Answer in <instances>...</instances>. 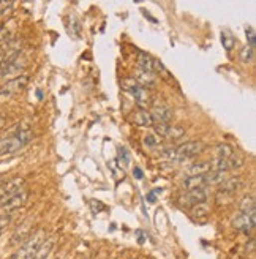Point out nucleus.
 <instances>
[{
    "label": "nucleus",
    "instance_id": "f257e3e1",
    "mask_svg": "<svg viewBox=\"0 0 256 259\" xmlns=\"http://www.w3.org/2000/svg\"><path fill=\"white\" fill-rule=\"evenodd\" d=\"M32 139H33V131L30 130V127L19 125L10 134L0 137V156L19 152Z\"/></svg>",
    "mask_w": 256,
    "mask_h": 259
},
{
    "label": "nucleus",
    "instance_id": "f03ea898",
    "mask_svg": "<svg viewBox=\"0 0 256 259\" xmlns=\"http://www.w3.org/2000/svg\"><path fill=\"white\" fill-rule=\"evenodd\" d=\"M203 150H204L203 142L188 141V142H184V144L174 147V149H166L163 152V155L168 156L171 161L180 163V161H188L191 158H195V156H198Z\"/></svg>",
    "mask_w": 256,
    "mask_h": 259
},
{
    "label": "nucleus",
    "instance_id": "7ed1b4c3",
    "mask_svg": "<svg viewBox=\"0 0 256 259\" xmlns=\"http://www.w3.org/2000/svg\"><path fill=\"white\" fill-rule=\"evenodd\" d=\"M44 239H46V233H44L43 229L36 231L35 234H32L25 240V242L19 247V250H17L10 259H33Z\"/></svg>",
    "mask_w": 256,
    "mask_h": 259
},
{
    "label": "nucleus",
    "instance_id": "20e7f679",
    "mask_svg": "<svg viewBox=\"0 0 256 259\" xmlns=\"http://www.w3.org/2000/svg\"><path fill=\"white\" fill-rule=\"evenodd\" d=\"M124 90L128 92V94L134 98V103L139 109L147 111L150 101H152V97L147 92V89L141 87L134 79H124Z\"/></svg>",
    "mask_w": 256,
    "mask_h": 259
},
{
    "label": "nucleus",
    "instance_id": "39448f33",
    "mask_svg": "<svg viewBox=\"0 0 256 259\" xmlns=\"http://www.w3.org/2000/svg\"><path fill=\"white\" fill-rule=\"evenodd\" d=\"M233 226L236 231H239L242 234H252L256 226V210L239 212V215L233 221Z\"/></svg>",
    "mask_w": 256,
    "mask_h": 259
},
{
    "label": "nucleus",
    "instance_id": "423d86ee",
    "mask_svg": "<svg viewBox=\"0 0 256 259\" xmlns=\"http://www.w3.org/2000/svg\"><path fill=\"white\" fill-rule=\"evenodd\" d=\"M27 84H29V76H27V75H19V76L10 79L8 82H5V84L0 87V95H2V97L16 95V94H19V92H22L27 87Z\"/></svg>",
    "mask_w": 256,
    "mask_h": 259
},
{
    "label": "nucleus",
    "instance_id": "0eeeda50",
    "mask_svg": "<svg viewBox=\"0 0 256 259\" xmlns=\"http://www.w3.org/2000/svg\"><path fill=\"white\" fill-rule=\"evenodd\" d=\"M245 164V160L244 156H241L239 153H234L233 156H230V158L226 160H215L212 163V171H218V172H228V171H234V169H241L242 166Z\"/></svg>",
    "mask_w": 256,
    "mask_h": 259
},
{
    "label": "nucleus",
    "instance_id": "6e6552de",
    "mask_svg": "<svg viewBox=\"0 0 256 259\" xmlns=\"http://www.w3.org/2000/svg\"><path fill=\"white\" fill-rule=\"evenodd\" d=\"M153 130L157 136L163 137V139H168V141H177L180 137L185 136V130L179 127V125H153Z\"/></svg>",
    "mask_w": 256,
    "mask_h": 259
},
{
    "label": "nucleus",
    "instance_id": "1a4fd4ad",
    "mask_svg": "<svg viewBox=\"0 0 256 259\" xmlns=\"http://www.w3.org/2000/svg\"><path fill=\"white\" fill-rule=\"evenodd\" d=\"M24 183H25V180L22 177H14L11 180L5 182L2 185V188H0V204H3L6 199H10L11 196H14V194L22 191Z\"/></svg>",
    "mask_w": 256,
    "mask_h": 259
},
{
    "label": "nucleus",
    "instance_id": "9d476101",
    "mask_svg": "<svg viewBox=\"0 0 256 259\" xmlns=\"http://www.w3.org/2000/svg\"><path fill=\"white\" fill-rule=\"evenodd\" d=\"M207 201V190L206 188H195V190H187L180 196V202L187 207H195L198 204H206Z\"/></svg>",
    "mask_w": 256,
    "mask_h": 259
},
{
    "label": "nucleus",
    "instance_id": "9b49d317",
    "mask_svg": "<svg viewBox=\"0 0 256 259\" xmlns=\"http://www.w3.org/2000/svg\"><path fill=\"white\" fill-rule=\"evenodd\" d=\"M150 117H152L153 125H166V124H171L172 117H174V113H172L171 108L160 105V106H155L150 111Z\"/></svg>",
    "mask_w": 256,
    "mask_h": 259
},
{
    "label": "nucleus",
    "instance_id": "f8f14e48",
    "mask_svg": "<svg viewBox=\"0 0 256 259\" xmlns=\"http://www.w3.org/2000/svg\"><path fill=\"white\" fill-rule=\"evenodd\" d=\"M27 199H29V191L22 190L17 194H14V196H11L10 199H6L3 204H0V209H3L5 212H8V214H11V212L21 209L27 202Z\"/></svg>",
    "mask_w": 256,
    "mask_h": 259
},
{
    "label": "nucleus",
    "instance_id": "ddd939ff",
    "mask_svg": "<svg viewBox=\"0 0 256 259\" xmlns=\"http://www.w3.org/2000/svg\"><path fill=\"white\" fill-rule=\"evenodd\" d=\"M242 188H245V180L239 175H236V177H230V179H225L220 185H218V190L220 191H225V193H231L236 196V193H239Z\"/></svg>",
    "mask_w": 256,
    "mask_h": 259
},
{
    "label": "nucleus",
    "instance_id": "4468645a",
    "mask_svg": "<svg viewBox=\"0 0 256 259\" xmlns=\"http://www.w3.org/2000/svg\"><path fill=\"white\" fill-rule=\"evenodd\" d=\"M32 226L33 223L32 221H24L22 225H19L16 228V231L13 233L11 236V245H17V244H24L27 239H29L32 236Z\"/></svg>",
    "mask_w": 256,
    "mask_h": 259
},
{
    "label": "nucleus",
    "instance_id": "2eb2a0df",
    "mask_svg": "<svg viewBox=\"0 0 256 259\" xmlns=\"http://www.w3.org/2000/svg\"><path fill=\"white\" fill-rule=\"evenodd\" d=\"M207 174V172H206ZM201 174V175H188L184 180V188L185 190H195V188H206L209 187L207 183V175Z\"/></svg>",
    "mask_w": 256,
    "mask_h": 259
},
{
    "label": "nucleus",
    "instance_id": "dca6fc26",
    "mask_svg": "<svg viewBox=\"0 0 256 259\" xmlns=\"http://www.w3.org/2000/svg\"><path fill=\"white\" fill-rule=\"evenodd\" d=\"M133 79H136V82L141 86V87H153L157 79H155V73H149V71H144V70H138L133 75Z\"/></svg>",
    "mask_w": 256,
    "mask_h": 259
},
{
    "label": "nucleus",
    "instance_id": "f3484780",
    "mask_svg": "<svg viewBox=\"0 0 256 259\" xmlns=\"http://www.w3.org/2000/svg\"><path fill=\"white\" fill-rule=\"evenodd\" d=\"M131 122L138 127H153L150 113H147L145 109H138L136 113H133L131 116Z\"/></svg>",
    "mask_w": 256,
    "mask_h": 259
},
{
    "label": "nucleus",
    "instance_id": "a211bd4d",
    "mask_svg": "<svg viewBox=\"0 0 256 259\" xmlns=\"http://www.w3.org/2000/svg\"><path fill=\"white\" fill-rule=\"evenodd\" d=\"M138 65H139V70L155 73V70H153V57H150L149 54H145L142 51L138 52Z\"/></svg>",
    "mask_w": 256,
    "mask_h": 259
},
{
    "label": "nucleus",
    "instance_id": "6ab92c4d",
    "mask_svg": "<svg viewBox=\"0 0 256 259\" xmlns=\"http://www.w3.org/2000/svg\"><path fill=\"white\" fill-rule=\"evenodd\" d=\"M215 153H217V158L218 160H226V158H230V156H233L236 153V149L231 145V144H218L215 147Z\"/></svg>",
    "mask_w": 256,
    "mask_h": 259
},
{
    "label": "nucleus",
    "instance_id": "aec40b11",
    "mask_svg": "<svg viewBox=\"0 0 256 259\" xmlns=\"http://www.w3.org/2000/svg\"><path fill=\"white\" fill-rule=\"evenodd\" d=\"M52 247H54V239L52 237H46V239L43 240V244L40 245L38 252H36L35 259H46L48 255L51 253Z\"/></svg>",
    "mask_w": 256,
    "mask_h": 259
},
{
    "label": "nucleus",
    "instance_id": "412c9836",
    "mask_svg": "<svg viewBox=\"0 0 256 259\" xmlns=\"http://www.w3.org/2000/svg\"><path fill=\"white\" fill-rule=\"evenodd\" d=\"M209 171H212V164L207 163V161H199V163H195L191 164L188 168V172L190 175H201V174H206Z\"/></svg>",
    "mask_w": 256,
    "mask_h": 259
},
{
    "label": "nucleus",
    "instance_id": "4be33fe9",
    "mask_svg": "<svg viewBox=\"0 0 256 259\" xmlns=\"http://www.w3.org/2000/svg\"><path fill=\"white\" fill-rule=\"evenodd\" d=\"M234 194H231V193H225V191H220L218 190L217 191V194H215V202H217V206H230V204H233L234 202Z\"/></svg>",
    "mask_w": 256,
    "mask_h": 259
},
{
    "label": "nucleus",
    "instance_id": "5701e85b",
    "mask_svg": "<svg viewBox=\"0 0 256 259\" xmlns=\"http://www.w3.org/2000/svg\"><path fill=\"white\" fill-rule=\"evenodd\" d=\"M191 217L196 218L198 221H204L209 217V207L207 204H198L191 209Z\"/></svg>",
    "mask_w": 256,
    "mask_h": 259
},
{
    "label": "nucleus",
    "instance_id": "b1692460",
    "mask_svg": "<svg viewBox=\"0 0 256 259\" xmlns=\"http://www.w3.org/2000/svg\"><path fill=\"white\" fill-rule=\"evenodd\" d=\"M250 210H256V204H255V196L250 194V196H245L241 201V212H250Z\"/></svg>",
    "mask_w": 256,
    "mask_h": 259
},
{
    "label": "nucleus",
    "instance_id": "393cba45",
    "mask_svg": "<svg viewBox=\"0 0 256 259\" xmlns=\"http://www.w3.org/2000/svg\"><path fill=\"white\" fill-rule=\"evenodd\" d=\"M222 43L225 46V49L231 51L234 48V44H236V40L230 32H222Z\"/></svg>",
    "mask_w": 256,
    "mask_h": 259
},
{
    "label": "nucleus",
    "instance_id": "a878e982",
    "mask_svg": "<svg viewBox=\"0 0 256 259\" xmlns=\"http://www.w3.org/2000/svg\"><path fill=\"white\" fill-rule=\"evenodd\" d=\"M10 36H11V30L10 27H8V24L0 25V44H5L10 41Z\"/></svg>",
    "mask_w": 256,
    "mask_h": 259
},
{
    "label": "nucleus",
    "instance_id": "bb28decb",
    "mask_svg": "<svg viewBox=\"0 0 256 259\" xmlns=\"http://www.w3.org/2000/svg\"><path fill=\"white\" fill-rule=\"evenodd\" d=\"M10 223H11V214H8V212L0 214V236H2L3 231L10 226Z\"/></svg>",
    "mask_w": 256,
    "mask_h": 259
},
{
    "label": "nucleus",
    "instance_id": "cd10ccee",
    "mask_svg": "<svg viewBox=\"0 0 256 259\" xmlns=\"http://www.w3.org/2000/svg\"><path fill=\"white\" fill-rule=\"evenodd\" d=\"M119 161H121L124 166L130 164V153H128L125 147H119Z\"/></svg>",
    "mask_w": 256,
    "mask_h": 259
},
{
    "label": "nucleus",
    "instance_id": "c85d7f7f",
    "mask_svg": "<svg viewBox=\"0 0 256 259\" xmlns=\"http://www.w3.org/2000/svg\"><path fill=\"white\" fill-rule=\"evenodd\" d=\"M245 35H247V41H249V46H247V48L255 49V32H253L252 27H247Z\"/></svg>",
    "mask_w": 256,
    "mask_h": 259
},
{
    "label": "nucleus",
    "instance_id": "c756f323",
    "mask_svg": "<svg viewBox=\"0 0 256 259\" xmlns=\"http://www.w3.org/2000/svg\"><path fill=\"white\" fill-rule=\"evenodd\" d=\"M158 144V137L155 134H145L144 136V145L145 147H155Z\"/></svg>",
    "mask_w": 256,
    "mask_h": 259
},
{
    "label": "nucleus",
    "instance_id": "7c9ffc66",
    "mask_svg": "<svg viewBox=\"0 0 256 259\" xmlns=\"http://www.w3.org/2000/svg\"><path fill=\"white\" fill-rule=\"evenodd\" d=\"M241 55H242V60H244L245 63H249V62L253 60V49H250V48H244L242 52H241Z\"/></svg>",
    "mask_w": 256,
    "mask_h": 259
},
{
    "label": "nucleus",
    "instance_id": "2f4dec72",
    "mask_svg": "<svg viewBox=\"0 0 256 259\" xmlns=\"http://www.w3.org/2000/svg\"><path fill=\"white\" fill-rule=\"evenodd\" d=\"M14 6L13 2H0V14H6L10 13V10Z\"/></svg>",
    "mask_w": 256,
    "mask_h": 259
},
{
    "label": "nucleus",
    "instance_id": "473e14b6",
    "mask_svg": "<svg viewBox=\"0 0 256 259\" xmlns=\"http://www.w3.org/2000/svg\"><path fill=\"white\" fill-rule=\"evenodd\" d=\"M161 188H155V190H152L149 194H147V199H149V202H155L157 201V194H161Z\"/></svg>",
    "mask_w": 256,
    "mask_h": 259
},
{
    "label": "nucleus",
    "instance_id": "72a5a7b5",
    "mask_svg": "<svg viewBox=\"0 0 256 259\" xmlns=\"http://www.w3.org/2000/svg\"><path fill=\"white\" fill-rule=\"evenodd\" d=\"M133 175H134V177L138 179V180H141V179L144 177V172H142L141 168H134V169H133Z\"/></svg>",
    "mask_w": 256,
    "mask_h": 259
},
{
    "label": "nucleus",
    "instance_id": "f704fd0d",
    "mask_svg": "<svg viewBox=\"0 0 256 259\" xmlns=\"http://www.w3.org/2000/svg\"><path fill=\"white\" fill-rule=\"evenodd\" d=\"M5 122H6V119H5V116H2V114H0V128H2V127L5 125Z\"/></svg>",
    "mask_w": 256,
    "mask_h": 259
},
{
    "label": "nucleus",
    "instance_id": "c9c22d12",
    "mask_svg": "<svg viewBox=\"0 0 256 259\" xmlns=\"http://www.w3.org/2000/svg\"><path fill=\"white\" fill-rule=\"evenodd\" d=\"M3 183H5L3 180H0V188H2V185H3Z\"/></svg>",
    "mask_w": 256,
    "mask_h": 259
},
{
    "label": "nucleus",
    "instance_id": "e433bc0d",
    "mask_svg": "<svg viewBox=\"0 0 256 259\" xmlns=\"http://www.w3.org/2000/svg\"><path fill=\"white\" fill-rule=\"evenodd\" d=\"M131 259H134V258H131Z\"/></svg>",
    "mask_w": 256,
    "mask_h": 259
}]
</instances>
